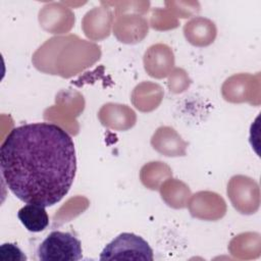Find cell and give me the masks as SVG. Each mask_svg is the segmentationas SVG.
<instances>
[{"label":"cell","mask_w":261,"mask_h":261,"mask_svg":"<svg viewBox=\"0 0 261 261\" xmlns=\"http://www.w3.org/2000/svg\"><path fill=\"white\" fill-rule=\"evenodd\" d=\"M0 169L6 187L17 199L53 206L67 195L75 177L73 140L54 123L16 126L0 147Z\"/></svg>","instance_id":"1"},{"label":"cell","mask_w":261,"mask_h":261,"mask_svg":"<svg viewBox=\"0 0 261 261\" xmlns=\"http://www.w3.org/2000/svg\"><path fill=\"white\" fill-rule=\"evenodd\" d=\"M42 261H77L83 258L82 243L67 231L53 230L37 250Z\"/></svg>","instance_id":"2"},{"label":"cell","mask_w":261,"mask_h":261,"mask_svg":"<svg viewBox=\"0 0 261 261\" xmlns=\"http://www.w3.org/2000/svg\"><path fill=\"white\" fill-rule=\"evenodd\" d=\"M100 260H144L153 261V250L142 237L122 232L102 250Z\"/></svg>","instance_id":"3"},{"label":"cell","mask_w":261,"mask_h":261,"mask_svg":"<svg viewBox=\"0 0 261 261\" xmlns=\"http://www.w3.org/2000/svg\"><path fill=\"white\" fill-rule=\"evenodd\" d=\"M45 208L42 205L27 203L18 210L17 217L29 231L40 232L49 224V216Z\"/></svg>","instance_id":"4"},{"label":"cell","mask_w":261,"mask_h":261,"mask_svg":"<svg viewBox=\"0 0 261 261\" xmlns=\"http://www.w3.org/2000/svg\"><path fill=\"white\" fill-rule=\"evenodd\" d=\"M0 259L3 261H25L27 256L16 245L5 243L0 247Z\"/></svg>","instance_id":"5"}]
</instances>
